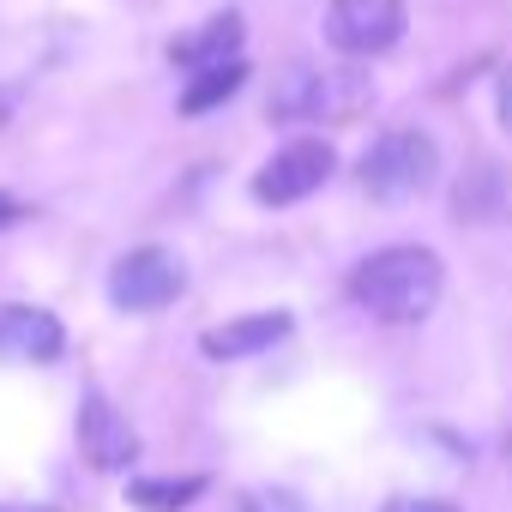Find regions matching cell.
Masks as SVG:
<instances>
[{"label": "cell", "instance_id": "5", "mask_svg": "<svg viewBox=\"0 0 512 512\" xmlns=\"http://www.w3.org/2000/svg\"><path fill=\"white\" fill-rule=\"evenodd\" d=\"M338 169V151L326 139H290L260 175H253V199H266V205H296L308 193H320Z\"/></svg>", "mask_w": 512, "mask_h": 512}, {"label": "cell", "instance_id": "16", "mask_svg": "<svg viewBox=\"0 0 512 512\" xmlns=\"http://www.w3.org/2000/svg\"><path fill=\"white\" fill-rule=\"evenodd\" d=\"M25 217V205L13 199V193H0V229H7V223H19Z\"/></svg>", "mask_w": 512, "mask_h": 512}, {"label": "cell", "instance_id": "15", "mask_svg": "<svg viewBox=\"0 0 512 512\" xmlns=\"http://www.w3.org/2000/svg\"><path fill=\"white\" fill-rule=\"evenodd\" d=\"M500 127L512 133V67L500 73Z\"/></svg>", "mask_w": 512, "mask_h": 512}, {"label": "cell", "instance_id": "2", "mask_svg": "<svg viewBox=\"0 0 512 512\" xmlns=\"http://www.w3.org/2000/svg\"><path fill=\"white\" fill-rule=\"evenodd\" d=\"M374 85L368 73H350V67H284L278 85H272V115L278 121H350L356 109H368Z\"/></svg>", "mask_w": 512, "mask_h": 512}, {"label": "cell", "instance_id": "10", "mask_svg": "<svg viewBox=\"0 0 512 512\" xmlns=\"http://www.w3.org/2000/svg\"><path fill=\"white\" fill-rule=\"evenodd\" d=\"M169 61L187 67V73H205V67H223V61H241V19L223 13V19H205L193 37L169 43Z\"/></svg>", "mask_w": 512, "mask_h": 512}, {"label": "cell", "instance_id": "13", "mask_svg": "<svg viewBox=\"0 0 512 512\" xmlns=\"http://www.w3.org/2000/svg\"><path fill=\"white\" fill-rule=\"evenodd\" d=\"M241 512H308V506L296 494H284V488H260V494L241 500Z\"/></svg>", "mask_w": 512, "mask_h": 512}, {"label": "cell", "instance_id": "18", "mask_svg": "<svg viewBox=\"0 0 512 512\" xmlns=\"http://www.w3.org/2000/svg\"><path fill=\"white\" fill-rule=\"evenodd\" d=\"M0 121H7V97H0Z\"/></svg>", "mask_w": 512, "mask_h": 512}, {"label": "cell", "instance_id": "6", "mask_svg": "<svg viewBox=\"0 0 512 512\" xmlns=\"http://www.w3.org/2000/svg\"><path fill=\"white\" fill-rule=\"evenodd\" d=\"M326 37L338 55H386L404 37V0H332L326 13Z\"/></svg>", "mask_w": 512, "mask_h": 512}, {"label": "cell", "instance_id": "1", "mask_svg": "<svg viewBox=\"0 0 512 512\" xmlns=\"http://www.w3.org/2000/svg\"><path fill=\"white\" fill-rule=\"evenodd\" d=\"M440 284H446V272L428 247H380L350 272V296L386 326H410V320L434 314Z\"/></svg>", "mask_w": 512, "mask_h": 512}, {"label": "cell", "instance_id": "17", "mask_svg": "<svg viewBox=\"0 0 512 512\" xmlns=\"http://www.w3.org/2000/svg\"><path fill=\"white\" fill-rule=\"evenodd\" d=\"M0 512H49V506H0Z\"/></svg>", "mask_w": 512, "mask_h": 512}, {"label": "cell", "instance_id": "14", "mask_svg": "<svg viewBox=\"0 0 512 512\" xmlns=\"http://www.w3.org/2000/svg\"><path fill=\"white\" fill-rule=\"evenodd\" d=\"M386 512H458V506H446V500H392Z\"/></svg>", "mask_w": 512, "mask_h": 512}, {"label": "cell", "instance_id": "4", "mask_svg": "<svg viewBox=\"0 0 512 512\" xmlns=\"http://www.w3.org/2000/svg\"><path fill=\"white\" fill-rule=\"evenodd\" d=\"M181 290H187V272H181L175 253H163V247H133V253H121V266L109 272V296L127 314H157Z\"/></svg>", "mask_w": 512, "mask_h": 512}, {"label": "cell", "instance_id": "8", "mask_svg": "<svg viewBox=\"0 0 512 512\" xmlns=\"http://www.w3.org/2000/svg\"><path fill=\"white\" fill-rule=\"evenodd\" d=\"M61 350H67V332L55 314L25 308V302L0 308V356L7 362H55Z\"/></svg>", "mask_w": 512, "mask_h": 512}, {"label": "cell", "instance_id": "9", "mask_svg": "<svg viewBox=\"0 0 512 512\" xmlns=\"http://www.w3.org/2000/svg\"><path fill=\"white\" fill-rule=\"evenodd\" d=\"M278 338H290V314H247V320H229V326H211L199 338V350L211 362H241V356H260L272 350Z\"/></svg>", "mask_w": 512, "mask_h": 512}, {"label": "cell", "instance_id": "12", "mask_svg": "<svg viewBox=\"0 0 512 512\" xmlns=\"http://www.w3.org/2000/svg\"><path fill=\"white\" fill-rule=\"evenodd\" d=\"M241 79H247V67H241V61L205 67V73H193V79H187V91H181V109H187V115H205V109H217L223 97H235V91H241Z\"/></svg>", "mask_w": 512, "mask_h": 512}, {"label": "cell", "instance_id": "3", "mask_svg": "<svg viewBox=\"0 0 512 512\" xmlns=\"http://www.w3.org/2000/svg\"><path fill=\"white\" fill-rule=\"evenodd\" d=\"M434 175H440V151H434V139L416 133V127L380 133V139L368 145V157H362V187H368L374 199H416V193L434 187Z\"/></svg>", "mask_w": 512, "mask_h": 512}, {"label": "cell", "instance_id": "7", "mask_svg": "<svg viewBox=\"0 0 512 512\" xmlns=\"http://www.w3.org/2000/svg\"><path fill=\"white\" fill-rule=\"evenodd\" d=\"M79 446H85V458H91L97 470H127V464L139 458L133 422H127L103 392H91V398L79 404Z\"/></svg>", "mask_w": 512, "mask_h": 512}, {"label": "cell", "instance_id": "11", "mask_svg": "<svg viewBox=\"0 0 512 512\" xmlns=\"http://www.w3.org/2000/svg\"><path fill=\"white\" fill-rule=\"evenodd\" d=\"M205 494V476H139L133 488H127V500L139 506V512H181V506H193Z\"/></svg>", "mask_w": 512, "mask_h": 512}]
</instances>
